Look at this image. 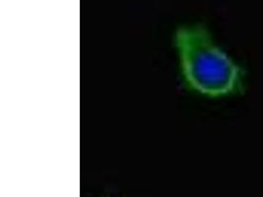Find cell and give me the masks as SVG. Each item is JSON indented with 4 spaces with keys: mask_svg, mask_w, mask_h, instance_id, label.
<instances>
[{
    "mask_svg": "<svg viewBox=\"0 0 263 197\" xmlns=\"http://www.w3.org/2000/svg\"><path fill=\"white\" fill-rule=\"evenodd\" d=\"M175 47L184 84L193 92L209 98L245 92L246 71L218 46L203 26L180 28L175 36Z\"/></svg>",
    "mask_w": 263,
    "mask_h": 197,
    "instance_id": "6da1fadb",
    "label": "cell"
}]
</instances>
